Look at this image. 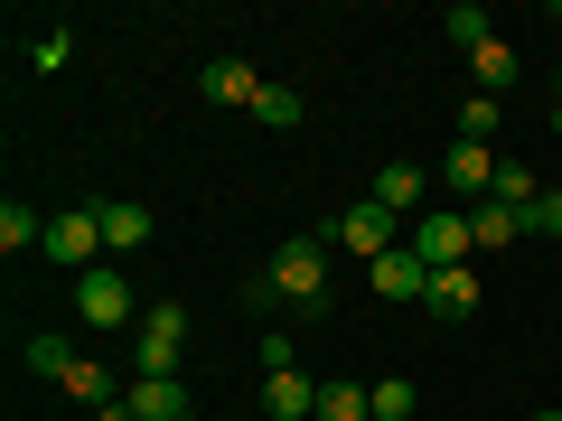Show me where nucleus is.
<instances>
[{
	"mask_svg": "<svg viewBox=\"0 0 562 421\" xmlns=\"http://www.w3.org/2000/svg\"><path fill=\"white\" fill-rule=\"evenodd\" d=\"M535 421H562V412H553V402H543V412H535Z\"/></svg>",
	"mask_w": 562,
	"mask_h": 421,
	"instance_id": "nucleus-28",
	"label": "nucleus"
},
{
	"mask_svg": "<svg viewBox=\"0 0 562 421\" xmlns=\"http://www.w3.org/2000/svg\"><path fill=\"white\" fill-rule=\"evenodd\" d=\"M469 235H479V253H497V243H525V216L487 197V206H469Z\"/></svg>",
	"mask_w": 562,
	"mask_h": 421,
	"instance_id": "nucleus-17",
	"label": "nucleus"
},
{
	"mask_svg": "<svg viewBox=\"0 0 562 421\" xmlns=\"http://www.w3.org/2000/svg\"><path fill=\"white\" fill-rule=\"evenodd\" d=\"M338 243H347V253H366V262H375V253H394V216H384V206L375 197H357V206H347V216H338Z\"/></svg>",
	"mask_w": 562,
	"mask_h": 421,
	"instance_id": "nucleus-10",
	"label": "nucleus"
},
{
	"mask_svg": "<svg viewBox=\"0 0 562 421\" xmlns=\"http://www.w3.org/2000/svg\"><path fill=\"white\" fill-rule=\"evenodd\" d=\"M319 384H328V375L281 365V375H262V412H272V421H319Z\"/></svg>",
	"mask_w": 562,
	"mask_h": 421,
	"instance_id": "nucleus-8",
	"label": "nucleus"
},
{
	"mask_svg": "<svg viewBox=\"0 0 562 421\" xmlns=\"http://www.w3.org/2000/svg\"><path fill=\"white\" fill-rule=\"evenodd\" d=\"M179 356H188V309L160 300L150 319L132 328V375H179Z\"/></svg>",
	"mask_w": 562,
	"mask_h": 421,
	"instance_id": "nucleus-2",
	"label": "nucleus"
},
{
	"mask_svg": "<svg viewBox=\"0 0 562 421\" xmlns=\"http://www.w3.org/2000/svg\"><path fill=\"white\" fill-rule=\"evenodd\" d=\"M431 179L450 187V206H487V197H497V150H479V140H450V160L431 169Z\"/></svg>",
	"mask_w": 562,
	"mask_h": 421,
	"instance_id": "nucleus-5",
	"label": "nucleus"
},
{
	"mask_svg": "<svg viewBox=\"0 0 562 421\" xmlns=\"http://www.w3.org/2000/svg\"><path fill=\"white\" fill-rule=\"evenodd\" d=\"M66 365H76V346H66L57 328H38V338H29V375H47V384H66Z\"/></svg>",
	"mask_w": 562,
	"mask_h": 421,
	"instance_id": "nucleus-21",
	"label": "nucleus"
},
{
	"mask_svg": "<svg viewBox=\"0 0 562 421\" xmlns=\"http://www.w3.org/2000/svg\"><path fill=\"white\" fill-rule=\"evenodd\" d=\"M66 57H76V38H66V29H47V38H38V47H29V66H38V76H57V66H66Z\"/></svg>",
	"mask_w": 562,
	"mask_h": 421,
	"instance_id": "nucleus-27",
	"label": "nucleus"
},
{
	"mask_svg": "<svg viewBox=\"0 0 562 421\" xmlns=\"http://www.w3.org/2000/svg\"><path fill=\"white\" fill-rule=\"evenodd\" d=\"M366 394H375V421H413V412H422L413 375H384V384H366Z\"/></svg>",
	"mask_w": 562,
	"mask_h": 421,
	"instance_id": "nucleus-22",
	"label": "nucleus"
},
{
	"mask_svg": "<svg viewBox=\"0 0 562 421\" xmlns=\"http://www.w3.org/2000/svg\"><path fill=\"white\" fill-rule=\"evenodd\" d=\"M254 122H262V132H301V122H310V103H301V84H262V103H254Z\"/></svg>",
	"mask_w": 562,
	"mask_h": 421,
	"instance_id": "nucleus-20",
	"label": "nucleus"
},
{
	"mask_svg": "<svg viewBox=\"0 0 562 421\" xmlns=\"http://www.w3.org/2000/svg\"><path fill=\"white\" fill-rule=\"evenodd\" d=\"M150 243V206L140 197H103V253H140Z\"/></svg>",
	"mask_w": 562,
	"mask_h": 421,
	"instance_id": "nucleus-15",
	"label": "nucleus"
},
{
	"mask_svg": "<svg viewBox=\"0 0 562 421\" xmlns=\"http://www.w3.org/2000/svg\"><path fill=\"white\" fill-rule=\"evenodd\" d=\"M403 243H413L431 272H450V262H469V243H479V235H469V206H422Z\"/></svg>",
	"mask_w": 562,
	"mask_h": 421,
	"instance_id": "nucleus-3",
	"label": "nucleus"
},
{
	"mask_svg": "<svg viewBox=\"0 0 562 421\" xmlns=\"http://www.w3.org/2000/svg\"><path fill=\"white\" fill-rule=\"evenodd\" d=\"M366 281H375V300H422V291H431V262H422L413 243H394V253L366 262Z\"/></svg>",
	"mask_w": 562,
	"mask_h": 421,
	"instance_id": "nucleus-7",
	"label": "nucleus"
},
{
	"mask_svg": "<svg viewBox=\"0 0 562 421\" xmlns=\"http://www.w3.org/2000/svg\"><path fill=\"white\" fill-rule=\"evenodd\" d=\"M469 76H479V94H516V76H525V57H516V38H479L469 47Z\"/></svg>",
	"mask_w": 562,
	"mask_h": 421,
	"instance_id": "nucleus-13",
	"label": "nucleus"
},
{
	"mask_svg": "<svg viewBox=\"0 0 562 421\" xmlns=\"http://www.w3.org/2000/svg\"><path fill=\"white\" fill-rule=\"evenodd\" d=\"M553 262H562V243H553Z\"/></svg>",
	"mask_w": 562,
	"mask_h": 421,
	"instance_id": "nucleus-30",
	"label": "nucleus"
},
{
	"mask_svg": "<svg viewBox=\"0 0 562 421\" xmlns=\"http://www.w3.org/2000/svg\"><path fill=\"white\" fill-rule=\"evenodd\" d=\"M553 38H562V10H553Z\"/></svg>",
	"mask_w": 562,
	"mask_h": 421,
	"instance_id": "nucleus-29",
	"label": "nucleus"
},
{
	"mask_svg": "<svg viewBox=\"0 0 562 421\" xmlns=\"http://www.w3.org/2000/svg\"><path fill=\"white\" fill-rule=\"evenodd\" d=\"M66 394L103 412V402H122V384H113V365H103V356H76V365H66Z\"/></svg>",
	"mask_w": 562,
	"mask_h": 421,
	"instance_id": "nucleus-18",
	"label": "nucleus"
},
{
	"mask_svg": "<svg viewBox=\"0 0 562 421\" xmlns=\"http://www.w3.org/2000/svg\"><path fill=\"white\" fill-rule=\"evenodd\" d=\"M198 84H206V103H244V113H254L272 76H254L244 57H206V66H198Z\"/></svg>",
	"mask_w": 562,
	"mask_h": 421,
	"instance_id": "nucleus-12",
	"label": "nucleus"
},
{
	"mask_svg": "<svg viewBox=\"0 0 562 421\" xmlns=\"http://www.w3.org/2000/svg\"><path fill=\"white\" fill-rule=\"evenodd\" d=\"M450 38H460V47H479V38H497V20H487V10H479V0H460V10H450Z\"/></svg>",
	"mask_w": 562,
	"mask_h": 421,
	"instance_id": "nucleus-25",
	"label": "nucleus"
},
{
	"mask_svg": "<svg viewBox=\"0 0 562 421\" xmlns=\"http://www.w3.org/2000/svg\"><path fill=\"white\" fill-rule=\"evenodd\" d=\"M281 365H301V338L291 328H262V375H281Z\"/></svg>",
	"mask_w": 562,
	"mask_h": 421,
	"instance_id": "nucleus-26",
	"label": "nucleus"
},
{
	"mask_svg": "<svg viewBox=\"0 0 562 421\" xmlns=\"http://www.w3.org/2000/svg\"><path fill=\"white\" fill-rule=\"evenodd\" d=\"M122 402H132V421H188V384L179 375H132Z\"/></svg>",
	"mask_w": 562,
	"mask_h": 421,
	"instance_id": "nucleus-11",
	"label": "nucleus"
},
{
	"mask_svg": "<svg viewBox=\"0 0 562 421\" xmlns=\"http://www.w3.org/2000/svg\"><path fill=\"white\" fill-rule=\"evenodd\" d=\"M94 253H103V206H57V216H47V262L94 272Z\"/></svg>",
	"mask_w": 562,
	"mask_h": 421,
	"instance_id": "nucleus-4",
	"label": "nucleus"
},
{
	"mask_svg": "<svg viewBox=\"0 0 562 421\" xmlns=\"http://www.w3.org/2000/svg\"><path fill=\"white\" fill-rule=\"evenodd\" d=\"M375 206L384 216H422V206H431V169H413V160H394V169H375Z\"/></svg>",
	"mask_w": 562,
	"mask_h": 421,
	"instance_id": "nucleus-9",
	"label": "nucleus"
},
{
	"mask_svg": "<svg viewBox=\"0 0 562 421\" xmlns=\"http://www.w3.org/2000/svg\"><path fill=\"white\" fill-rule=\"evenodd\" d=\"M319 421H375V394L347 384V375H328V384H319Z\"/></svg>",
	"mask_w": 562,
	"mask_h": 421,
	"instance_id": "nucleus-19",
	"label": "nucleus"
},
{
	"mask_svg": "<svg viewBox=\"0 0 562 421\" xmlns=\"http://www.w3.org/2000/svg\"><path fill=\"white\" fill-rule=\"evenodd\" d=\"M497 122H506V103H497V94H469V103H460V140H479V150L497 140Z\"/></svg>",
	"mask_w": 562,
	"mask_h": 421,
	"instance_id": "nucleus-23",
	"label": "nucleus"
},
{
	"mask_svg": "<svg viewBox=\"0 0 562 421\" xmlns=\"http://www.w3.org/2000/svg\"><path fill=\"white\" fill-rule=\"evenodd\" d=\"M422 309H431V319H469V309H479V272H469V262H450V272H431V291H422Z\"/></svg>",
	"mask_w": 562,
	"mask_h": 421,
	"instance_id": "nucleus-14",
	"label": "nucleus"
},
{
	"mask_svg": "<svg viewBox=\"0 0 562 421\" xmlns=\"http://www.w3.org/2000/svg\"><path fill=\"white\" fill-rule=\"evenodd\" d=\"M0 253H47V216L38 206H20V197L0 206Z\"/></svg>",
	"mask_w": 562,
	"mask_h": 421,
	"instance_id": "nucleus-16",
	"label": "nucleus"
},
{
	"mask_svg": "<svg viewBox=\"0 0 562 421\" xmlns=\"http://www.w3.org/2000/svg\"><path fill=\"white\" fill-rule=\"evenodd\" d=\"M535 197H543V179H535V169H525V160H497V206H516V216H525Z\"/></svg>",
	"mask_w": 562,
	"mask_h": 421,
	"instance_id": "nucleus-24",
	"label": "nucleus"
},
{
	"mask_svg": "<svg viewBox=\"0 0 562 421\" xmlns=\"http://www.w3.org/2000/svg\"><path fill=\"white\" fill-rule=\"evenodd\" d=\"M132 309H140V300H132V281H122L113 262H94V272H76V319H85V328H122Z\"/></svg>",
	"mask_w": 562,
	"mask_h": 421,
	"instance_id": "nucleus-6",
	"label": "nucleus"
},
{
	"mask_svg": "<svg viewBox=\"0 0 562 421\" xmlns=\"http://www.w3.org/2000/svg\"><path fill=\"white\" fill-rule=\"evenodd\" d=\"M262 281H272V300L328 309V253H319L310 235H291V243H281V253H272V272H262Z\"/></svg>",
	"mask_w": 562,
	"mask_h": 421,
	"instance_id": "nucleus-1",
	"label": "nucleus"
},
{
	"mask_svg": "<svg viewBox=\"0 0 562 421\" xmlns=\"http://www.w3.org/2000/svg\"><path fill=\"white\" fill-rule=\"evenodd\" d=\"M188 421H198V412H188Z\"/></svg>",
	"mask_w": 562,
	"mask_h": 421,
	"instance_id": "nucleus-31",
	"label": "nucleus"
}]
</instances>
